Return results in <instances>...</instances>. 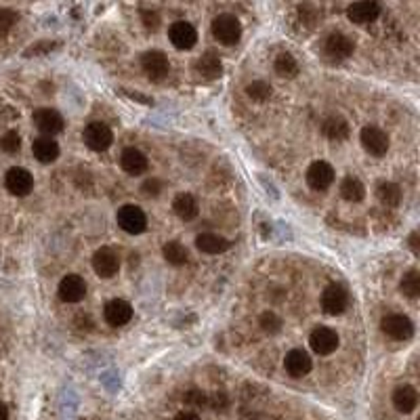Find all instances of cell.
Wrapping results in <instances>:
<instances>
[{
    "label": "cell",
    "mask_w": 420,
    "mask_h": 420,
    "mask_svg": "<svg viewBox=\"0 0 420 420\" xmlns=\"http://www.w3.org/2000/svg\"><path fill=\"white\" fill-rule=\"evenodd\" d=\"M212 36L225 44V47H232L236 42H240L242 38V23L236 15H229V13H223L219 17H215L212 21Z\"/></svg>",
    "instance_id": "obj_1"
},
{
    "label": "cell",
    "mask_w": 420,
    "mask_h": 420,
    "mask_svg": "<svg viewBox=\"0 0 420 420\" xmlns=\"http://www.w3.org/2000/svg\"><path fill=\"white\" fill-rule=\"evenodd\" d=\"M380 330L393 340H410L414 336V324L410 318H406L402 313H391V316L383 318Z\"/></svg>",
    "instance_id": "obj_2"
},
{
    "label": "cell",
    "mask_w": 420,
    "mask_h": 420,
    "mask_svg": "<svg viewBox=\"0 0 420 420\" xmlns=\"http://www.w3.org/2000/svg\"><path fill=\"white\" fill-rule=\"evenodd\" d=\"M116 219H118V225H120L126 234H133V236L145 232V227H148V217H145V212H143L139 206H133V204L122 206V208L118 210Z\"/></svg>",
    "instance_id": "obj_3"
},
{
    "label": "cell",
    "mask_w": 420,
    "mask_h": 420,
    "mask_svg": "<svg viewBox=\"0 0 420 420\" xmlns=\"http://www.w3.org/2000/svg\"><path fill=\"white\" fill-rule=\"evenodd\" d=\"M361 139V148L370 154V156H385L389 152V137L385 131H380L378 126H366L359 135Z\"/></svg>",
    "instance_id": "obj_4"
},
{
    "label": "cell",
    "mask_w": 420,
    "mask_h": 420,
    "mask_svg": "<svg viewBox=\"0 0 420 420\" xmlns=\"http://www.w3.org/2000/svg\"><path fill=\"white\" fill-rule=\"evenodd\" d=\"M141 68L145 72V76L150 80H164L170 72V64H168V57L162 51H148L143 53L141 57Z\"/></svg>",
    "instance_id": "obj_5"
},
{
    "label": "cell",
    "mask_w": 420,
    "mask_h": 420,
    "mask_svg": "<svg viewBox=\"0 0 420 420\" xmlns=\"http://www.w3.org/2000/svg\"><path fill=\"white\" fill-rule=\"evenodd\" d=\"M84 143L88 145V150L92 152H105L112 141H114V135L109 131V126H105L103 122H92L84 128L83 133Z\"/></svg>",
    "instance_id": "obj_6"
},
{
    "label": "cell",
    "mask_w": 420,
    "mask_h": 420,
    "mask_svg": "<svg viewBox=\"0 0 420 420\" xmlns=\"http://www.w3.org/2000/svg\"><path fill=\"white\" fill-rule=\"evenodd\" d=\"M4 185H6V189H8L13 196L23 198V196H28V193L34 189V176H32V172H30V170L15 167L6 172V176H4Z\"/></svg>",
    "instance_id": "obj_7"
},
{
    "label": "cell",
    "mask_w": 420,
    "mask_h": 420,
    "mask_svg": "<svg viewBox=\"0 0 420 420\" xmlns=\"http://www.w3.org/2000/svg\"><path fill=\"white\" fill-rule=\"evenodd\" d=\"M349 305V292L344 286L340 284H330L326 286V290L322 292V307L326 313L330 316H340Z\"/></svg>",
    "instance_id": "obj_8"
},
{
    "label": "cell",
    "mask_w": 420,
    "mask_h": 420,
    "mask_svg": "<svg viewBox=\"0 0 420 420\" xmlns=\"http://www.w3.org/2000/svg\"><path fill=\"white\" fill-rule=\"evenodd\" d=\"M335 168L332 164L320 160V162H313L309 170H307V185L313 189V191H326L332 183H335Z\"/></svg>",
    "instance_id": "obj_9"
},
{
    "label": "cell",
    "mask_w": 420,
    "mask_h": 420,
    "mask_svg": "<svg viewBox=\"0 0 420 420\" xmlns=\"http://www.w3.org/2000/svg\"><path fill=\"white\" fill-rule=\"evenodd\" d=\"M168 38L179 51H187L198 42V32L187 21H174L168 30Z\"/></svg>",
    "instance_id": "obj_10"
},
{
    "label": "cell",
    "mask_w": 420,
    "mask_h": 420,
    "mask_svg": "<svg viewBox=\"0 0 420 420\" xmlns=\"http://www.w3.org/2000/svg\"><path fill=\"white\" fill-rule=\"evenodd\" d=\"M103 318L109 326L114 328H120V326H126L131 320H133V307L131 303L122 301V299H114L105 305L103 309Z\"/></svg>",
    "instance_id": "obj_11"
},
{
    "label": "cell",
    "mask_w": 420,
    "mask_h": 420,
    "mask_svg": "<svg viewBox=\"0 0 420 420\" xmlns=\"http://www.w3.org/2000/svg\"><path fill=\"white\" fill-rule=\"evenodd\" d=\"M92 269L99 277H114L120 269V260H118V254L103 246L92 254Z\"/></svg>",
    "instance_id": "obj_12"
},
{
    "label": "cell",
    "mask_w": 420,
    "mask_h": 420,
    "mask_svg": "<svg viewBox=\"0 0 420 420\" xmlns=\"http://www.w3.org/2000/svg\"><path fill=\"white\" fill-rule=\"evenodd\" d=\"M34 124L38 126V131L49 137V135H57L64 131V118L59 112L51 109V107H42L34 112Z\"/></svg>",
    "instance_id": "obj_13"
},
{
    "label": "cell",
    "mask_w": 420,
    "mask_h": 420,
    "mask_svg": "<svg viewBox=\"0 0 420 420\" xmlns=\"http://www.w3.org/2000/svg\"><path fill=\"white\" fill-rule=\"evenodd\" d=\"M309 347L318 355H330V353H335L336 347H338V335L332 328L320 326L309 336Z\"/></svg>",
    "instance_id": "obj_14"
},
{
    "label": "cell",
    "mask_w": 420,
    "mask_h": 420,
    "mask_svg": "<svg viewBox=\"0 0 420 420\" xmlns=\"http://www.w3.org/2000/svg\"><path fill=\"white\" fill-rule=\"evenodd\" d=\"M326 55L330 57V59H335V61H342V59H347V57H351L353 55V51H355V44H353V40L347 36V34H342V32H335V34H330L328 36V40H326Z\"/></svg>",
    "instance_id": "obj_15"
},
{
    "label": "cell",
    "mask_w": 420,
    "mask_h": 420,
    "mask_svg": "<svg viewBox=\"0 0 420 420\" xmlns=\"http://www.w3.org/2000/svg\"><path fill=\"white\" fill-rule=\"evenodd\" d=\"M347 17L353 23H372L380 17V4L374 0H364V2H353L347 8Z\"/></svg>",
    "instance_id": "obj_16"
},
{
    "label": "cell",
    "mask_w": 420,
    "mask_h": 420,
    "mask_svg": "<svg viewBox=\"0 0 420 420\" xmlns=\"http://www.w3.org/2000/svg\"><path fill=\"white\" fill-rule=\"evenodd\" d=\"M284 368H286V372H288L292 378H303V376H307V374L311 372L313 361H311L309 353H305V351H301V349H292V351L286 355V359H284Z\"/></svg>",
    "instance_id": "obj_17"
},
{
    "label": "cell",
    "mask_w": 420,
    "mask_h": 420,
    "mask_svg": "<svg viewBox=\"0 0 420 420\" xmlns=\"http://www.w3.org/2000/svg\"><path fill=\"white\" fill-rule=\"evenodd\" d=\"M86 294V284L80 275L76 273H70L61 280L59 284V299L64 303H80Z\"/></svg>",
    "instance_id": "obj_18"
},
{
    "label": "cell",
    "mask_w": 420,
    "mask_h": 420,
    "mask_svg": "<svg viewBox=\"0 0 420 420\" xmlns=\"http://www.w3.org/2000/svg\"><path fill=\"white\" fill-rule=\"evenodd\" d=\"M393 406L402 414H410L419 406V391L412 385H400L393 393Z\"/></svg>",
    "instance_id": "obj_19"
},
{
    "label": "cell",
    "mask_w": 420,
    "mask_h": 420,
    "mask_svg": "<svg viewBox=\"0 0 420 420\" xmlns=\"http://www.w3.org/2000/svg\"><path fill=\"white\" fill-rule=\"evenodd\" d=\"M120 167L124 168L126 174L139 176L148 170V158L143 152H139L137 148H126L120 156Z\"/></svg>",
    "instance_id": "obj_20"
},
{
    "label": "cell",
    "mask_w": 420,
    "mask_h": 420,
    "mask_svg": "<svg viewBox=\"0 0 420 420\" xmlns=\"http://www.w3.org/2000/svg\"><path fill=\"white\" fill-rule=\"evenodd\" d=\"M32 154L38 162L51 164L59 158V145L53 137H38L32 145Z\"/></svg>",
    "instance_id": "obj_21"
},
{
    "label": "cell",
    "mask_w": 420,
    "mask_h": 420,
    "mask_svg": "<svg viewBox=\"0 0 420 420\" xmlns=\"http://www.w3.org/2000/svg\"><path fill=\"white\" fill-rule=\"evenodd\" d=\"M196 70L202 78L206 80H215L223 74V64L219 59V55L215 53H204L198 61H196Z\"/></svg>",
    "instance_id": "obj_22"
},
{
    "label": "cell",
    "mask_w": 420,
    "mask_h": 420,
    "mask_svg": "<svg viewBox=\"0 0 420 420\" xmlns=\"http://www.w3.org/2000/svg\"><path fill=\"white\" fill-rule=\"evenodd\" d=\"M172 210L183 221H193L198 217V212H200V206H198V200L191 193H179L172 200Z\"/></svg>",
    "instance_id": "obj_23"
},
{
    "label": "cell",
    "mask_w": 420,
    "mask_h": 420,
    "mask_svg": "<svg viewBox=\"0 0 420 420\" xmlns=\"http://www.w3.org/2000/svg\"><path fill=\"white\" fill-rule=\"evenodd\" d=\"M196 248L204 254H221L229 248V240H225L219 234H200L196 238Z\"/></svg>",
    "instance_id": "obj_24"
},
{
    "label": "cell",
    "mask_w": 420,
    "mask_h": 420,
    "mask_svg": "<svg viewBox=\"0 0 420 420\" xmlns=\"http://www.w3.org/2000/svg\"><path fill=\"white\" fill-rule=\"evenodd\" d=\"M322 133L330 141H344L349 137V124L340 116H328L322 124Z\"/></svg>",
    "instance_id": "obj_25"
},
{
    "label": "cell",
    "mask_w": 420,
    "mask_h": 420,
    "mask_svg": "<svg viewBox=\"0 0 420 420\" xmlns=\"http://www.w3.org/2000/svg\"><path fill=\"white\" fill-rule=\"evenodd\" d=\"M340 196L347 200V202H361L366 198V187L364 183L357 179V176H344L342 183H340Z\"/></svg>",
    "instance_id": "obj_26"
},
{
    "label": "cell",
    "mask_w": 420,
    "mask_h": 420,
    "mask_svg": "<svg viewBox=\"0 0 420 420\" xmlns=\"http://www.w3.org/2000/svg\"><path fill=\"white\" fill-rule=\"evenodd\" d=\"M275 74L282 78H294L299 74V61L290 53H280L273 61Z\"/></svg>",
    "instance_id": "obj_27"
},
{
    "label": "cell",
    "mask_w": 420,
    "mask_h": 420,
    "mask_svg": "<svg viewBox=\"0 0 420 420\" xmlns=\"http://www.w3.org/2000/svg\"><path fill=\"white\" fill-rule=\"evenodd\" d=\"M376 196H378V200H380L383 204H387V206H397V204L402 202V189H400V185L389 183V181H385V183L378 185Z\"/></svg>",
    "instance_id": "obj_28"
},
{
    "label": "cell",
    "mask_w": 420,
    "mask_h": 420,
    "mask_svg": "<svg viewBox=\"0 0 420 420\" xmlns=\"http://www.w3.org/2000/svg\"><path fill=\"white\" fill-rule=\"evenodd\" d=\"M402 292H404L408 299H419L420 273L416 269H410V271L402 277Z\"/></svg>",
    "instance_id": "obj_29"
},
{
    "label": "cell",
    "mask_w": 420,
    "mask_h": 420,
    "mask_svg": "<svg viewBox=\"0 0 420 420\" xmlns=\"http://www.w3.org/2000/svg\"><path fill=\"white\" fill-rule=\"evenodd\" d=\"M164 258L170 265H185L187 263V248L179 242H168L164 244Z\"/></svg>",
    "instance_id": "obj_30"
},
{
    "label": "cell",
    "mask_w": 420,
    "mask_h": 420,
    "mask_svg": "<svg viewBox=\"0 0 420 420\" xmlns=\"http://www.w3.org/2000/svg\"><path fill=\"white\" fill-rule=\"evenodd\" d=\"M246 95L251 97L252 101H256V103H263V101H267L269 99V95H271V86L267 83H263V80H254L246 86Z\"/></svg>",
    "instance_id": "obj_31"
},
{
    "label": "cell",
    "mask_w": 420,
    "mask_h": 420,
    "mask_svg": "<svg viewBox=\"0 0 420 420\" xmlns=\"http://www.w3.org/2000/svg\"><path fill=\"white\" fill-rule=\"evenodd\" d=\"M19 148H21V137H19V133L8 131L6 135H2V139H0V152H4V154H17Z\"/></svg>",
    "instance_id": "obj_32"
},
{
    "label": "cell",
    "mask_w": 420,
    "mask_h": 420,
    "mask_svg": "<svg viewBox=\"0 0 420 420\" xmlns=\"http://www.w3.org/2000/svg\"><path fill=\"white\" fill-rule=\"evenodd\" d=\"M258 322H260V328L265 332H269V335H277L282 330V320L275 313H271V311H265Z\"/></svg>",
    "instance_id": "obj_33"
},
{
    "label": "cell",
    "mask_w": 420,
    "mask_h": 420,
    "mask_svg": "<svg viewBox=\"0 0 420 420\" xmlns=\"http://www.w3.org/2000/svg\"><path fill=\"white\" fill-rule=\"evenodd\" d=\"M17 21V13L11 8H0V36H4Z\"/></svg>",
    "instance_id": "obj_34"
},
{
    "label": "cell",
    "mask_w": 420,
    "mask_h": 420,
    "mask_svg": "<svg viewBox=\"0 0 420 420\" xmlns=\"http://www.w3.org/2000/svg\"><path fill=\"white\" fill-rule=\"evenodd\" d=\"M160 189H162V185H160L158 179H150V181L143 183V193H145V196H158Z\"/></svg>",
    "instance_id": "obj_35"
},
{
    "label": "cell",
    "mask_w": 420,
    "mask_h": 420,
    "mask_svg": "<svg viewBox=\"0 0 420 420\" xmlns=\"http://www.w3.org/2000/svg\"><path fill=\"white\" fill-rule=\"evenodd\" d=\"M141 17H143V23H145L148 28H158V23H160V17H158V13H154V11H143Z\"/></svg>",
    "instance_id": "obj_36"
},
{
    "label": "cell",
    "mask_w": 420,
    "mask_h": 420,
    "mask_svg": "<svg viewBox=\"0 0 420 420\" xmlns=\"http://www.w3.org/2000/svg\"><path fill=\"white\" fill-rule=\"evenodd\" d=\"M185 402H189V404H193V406H202V404L206 402V397H204L200 391H191V393L185 395Z\"/></svg>",
    "instance_id": "obj_37"
},
{
    "label": "cell",
    "mask_w": 420,
    "mask_h": 420,
    "mask_svg": "<svg viewBox=\"0 0 420 420\" xmlns=\"http://www.w3.org/2000/svg\"><path fill=\"white\" fill-rule=\"evenodd\" d=\"M174 420H200V416L193 414V412H179V414L174 416Z\"/></svg>",
    "instance_id": "obj_38"
},
{
    "label": "cell",
    "mask_w": 420,
    "mask_h": 420,
    "mask_svg": "<svg viewBox=\"0 0 420 420\" xmlns=\"http://www.w3.org/2000/svg\"><path fill=\"white\" fill-rule=\"evenodd\" d=\"M410 246H412V251L419 254V234H412L410 236Z\"/></svg>",
    "instance_id": "obj_39"
},
{
    "label": "cell",
    "mask_w": 420,
    "mask_h": 420,
    "mask_svg": "<svg viewBox=\"0 0 420 420\" xmlns=\"http://www.w3.org/2000/svg\"><path fill=\"white\" fill-rule=\"evenodd\" d=\"M0 420H8V408L0 402Z\"/></svg>",
    "instance_id": "obj_40"
}]
</instances>
